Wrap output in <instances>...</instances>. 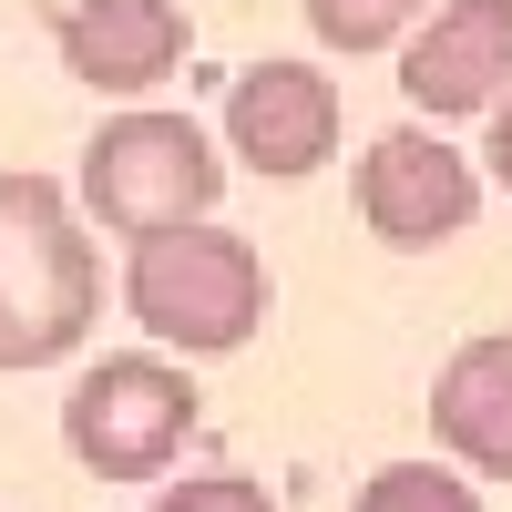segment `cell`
Listing matches in <instances>:
<instances>
[{"mask_svg": "<svg viewBox=\"0 0 512 512\" xmlns=\"http://www.w3.org/2000/svg\"><path fill=\"white\" fill-rule=\"evenodd\" d=\"M103 318V246L52 175H0V369H62Z\"/></svg>", "mask_w": 512, "mask_h": 512, "instance_id": "cell-1", "label": "cell"}, {"mask_svg": "<svg viewBox=\"0 0 512 512\" xmlns=\"http://www.w3.org/2000/svg\"><path fill=\"white\" fill-rule=\"evenodd\" d=\"M123 308L164 359H236L267 328V256L216 216L134 236L123 246Z\"/></svg>", "mask_w": 512, "mask_h": 512, "instance_id": "cell-2", "label": "cell"}, {"mask_svg": "<svg viewBox=\"0 0 512 512\" xmlns=\"http://www.w3.org/2000/svg\"><path fill=\"white\" fill-rule=\"evenodd\" d=\"M226 205V144L205 123L164 113V103H134L113 113L93 144H82V226L103 236H164V226H195Z\"/></svg>", "mask_w": 512, "mask_h": 512, "instance_id": "cell-3", "label": "cell"}, {"mask_svg": "<svg viewBox=\"0 0 512 512\" xmlns=\"http://www.w3.org/2000/svg\"><path fill=\"white\" fill-rule=\"evenodd\" d=\"M195 369L164 349H103L62 400V451L93 482H164V461L195 441Z\"/></svg>", "mask_w": 512, "mask_h": 512, "instance_id": "cell-4", "label": "cell"}, {"mask_svg": "<svg viewBox=\"0 0 512 512\" xmlns=\"http://www.w3.org/2000/svg\"><path fill=\"white\" fill-rule=\"evenodd\" d=\"M472 216H482V164L441 144L431 123H390L359 154V226L379 246H451Z\"/></svg>", "mask_w": 512, "mask_h": 512, "instance_id": "cell-5", "label": "cell"}, {"mask_svg": "<svg viewBox=\"0 0 512 512\" xmlns=\"http://www.w3.org/2000/svg\"><path fill=\"white\" fill-rule=\"evenodd\" d=\"M338 134H349V103L318 62H246L226 93V154L267 185H308L318 164H338Z\"/></svg>", "mask_w": 512, "mask_h": 512, "instance_id": "cell-6", "label": "cell"}, {"mask_svg": "<svg viewBox=\"0 0 512 512\" xmlns=\"http://www.w3.org/2000/svg\"><path fill=\"white\" fill-rule=\"evenodd\" d=\"M400 93L431 123H482L512 93V0H431L400 41Z\"/></svg>", "mask_w": 512, "mask_h": 512, "instance_id": "cell-7", "label": "cell"}, {"mask_svg": "<svg viewBox=\"0 0 512 512\" xmlns=\"http://www.w3.org/2000/svg\"><path fill=\"white\" fill-rule=\"evenodd\" d=\"M52 41H62V72L103 103H144L185 72V11L175 0H72L52 11Z\"/></svg>", "mask_w": 512, "mask_h": 512, "instance_id": "cell-8", "label": "cell"}, {"mask_svg": "<svg viewBox=\"0 0 512 512\" xmlns=\"http://www.w3.org/2000/svg\"><path fill=\"white\" fill-rule=\"evenodd\" d=\"M431 441L472 482H512V328L461 338L431 379Z\"/></svg>", "mask_w": 512, "mask_h": 512, "instance_id": "cell-9", "label": "cell"}, {"mask_svg": "<svg viewBox=\"0 0 512 512\" xmlns=\"http://www.w3.org/2000/svg\"><path fill=\"white\" fill-rule=\"evenodd\" d=\"M297 11H308V31L328 41V52H400L410 41V21L431 11V0H297Z\"/></svg>", "mask_w": 512, "mask_h": 512, "instance_id": "cell-10", "label": "cell"}, {"mask_svg": "<svg viewBox=\"0 0 512 512\" xmlns=\"http://www.w3.org/2000/svg\"><path fill=\"white\" fill-rule=\"evenodd\" d=\"M359 512H482V492L451 461H390V472L359 482Z\"/></svg>", "mask_w": 512, "mask_h": 512, "instance_id": "cell-11", "label": "cell"}, {"mask_svg": "<svg viewBox=\"0 0 512 512\" xmlns=\"http://www.w3.org/2000/svg\"><path fill=\"white\" fill-rule=\"evenodd\" d=\"M154 512H277L267 482H246V472H185V482H164Z\"/></svg>", "mask_w": 512, "mask_h": 512, "instance_id": "cell-12", "label": "cell"}, {"mask_svg": "<svg viewBox=\"0 0 512 512\" xmlns=\"http://www.w3.org/2000/svg\"><path fill=\"white\" fill-rule=\"evenodd\" d=\"M482 175H492V185L512 195V93H502V103L482 113Z\"/></svg>", "mask_w": 512, "mask_h": 512, "instance_id": "cell-13", "label": "cell"}]
</instances>
